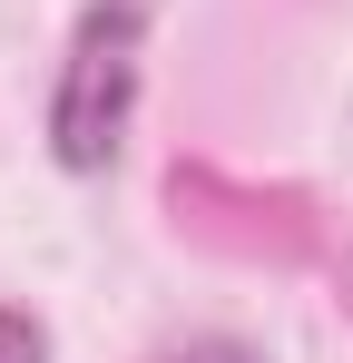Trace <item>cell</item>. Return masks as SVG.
Wrapping results in <instances>:
<instances>
[{"mask_svg":"<svg viewBox=\"0 0 353 363\" xmlns=\"http://www.w3.org/2000/svg\"><path fill=\"white\" fill-rule=\"evenodd\" d=\"M138 0H89L79 10V40L59 60V89H50V157L69 177H99L118 157V138L138 118Z\"/></svg>","mask_w":353,"mask_h":363,"instance_id":"6da1fadb","label":"cell"},{"mask_svg":"<svg viewBox=\"0 0 353 363\" xmlns=\"http://www.w3.org/2000/svg\"><path fill=\"white\" fill-rule=\"evenodd\" d=\"M167 216H176V236L216 245L235 265H314L324 255V216L294 186H245L226 167H206V157L167 167Z\"/></svg>","mask_w":353,"mask_h":363,"instance_id":"7a4b0ae2","label":"cell"},{"mask_svg":"<svg viewBox=\"0 0 353 363\" xmlns=\"http://www.w3.org/2000/svg\"><path fill=\"white\" fill-rule=\"evenodd\" d=\"M0 363H50V334H40V314L0 304Z\"/></svg>","mask_w":353,"mask_h":363,"instance_id":"3957f363","label":"cell"},{"mask_svg":"<svg viewBox=\"0 0 353 363\" xmlns=\"http://www.w3.org/2000/svg\"><path fill=\"white\" fill-rule=\"evenodd\" d=\"M167 363H265V354H245V344H186V354H167Z\"/></svg>","mask_w":353,"mask_h":363,"instance_id":"277c9868","label":"cell"}]
</instances>
